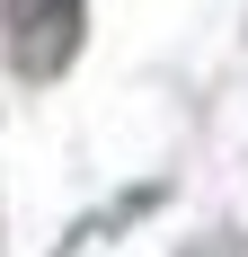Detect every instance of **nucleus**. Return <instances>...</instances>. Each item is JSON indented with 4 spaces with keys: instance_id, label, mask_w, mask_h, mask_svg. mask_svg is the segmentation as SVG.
<instances>
[{
    "instance_id": "nucleus-1",
    "label": "nucleus",
    "mask_w": 248,
    "mask_h": 257,
    "mask_svg": "<svg viewBox=\"0 0 248 257\" xmlns=\"http://www.w3.org/2000/svg\"><path fill=\"white\" fill-rule=\"evenodd\" d=\"M9 18H18V53L36 45V27H53V62H62L71 27H80V0H9Z\"/></svg>"
}]
</instances>
